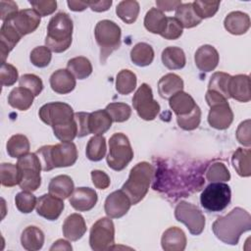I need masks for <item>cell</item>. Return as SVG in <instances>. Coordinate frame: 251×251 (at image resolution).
I'll list each match as a JSON object with an SVG mask.
<instances>
[{
    "label": "cell",
    "instance_id": "cell-45",
    "mask_svg": "<svg viewBox=\"0 0 251 251\" xmlns=\"http://www.w3.org/2000/svg\"><path fill=\"white\" fill-rule=\"evenodd\" d=\"M37 199L31 193V191L23 190L19 192L15 197V204L17 209L24 214H28L36 207Z\"/></svg>",
    "mask_w": 251,
    "mask_h": 251
},
{
    "label": "cell",
    "instance_id": "cell-46",
    "mask_svg": "<svg viewBox=\"0 0 251 251\" xmlns=\"http://www.w3.org/2000/svg\"><path fill=\"white\" fill-rule=\"evenodd\" d=\"M176 122L178 126L184 130H193L197 128L201 122V110L198 105L189 114L176 116Z\"/></svg>",
    "mask_w": 251,
    "mask_h": 251
},
{
    "label": "cell",
    "instance_id": "cell-3",
    "mask_svg": "<svg viewBox=\"0 0 251 251\" xmlns=\"http://www.w3.org/2000/svg\"><path fill=\"white\" fill-rule=\"evenodd\" d=\"M73 21L67 13L60 12L53 16L47 26L46 47L55 53H62L68 50L73 40Z\"/></svg>",
    "mask_w": 251,
    "mask_h": 251
},
{
    "label": "cell",
    "instance_id": "cell-14",
    "mask_svg": "<svg viewBox=\"0 0 251 251\" xmlns=\"http://www.w3.org/2000/svg\"><path fill=\"white\" fill-rule=\"evenodd\" d=\"M9 22L23 37L33 32L39 26L40 16L34 9H24L19 11L16 17Z\"/></svg>",
    "mask_w": 251,
    "mask_h": 251
},
{
    "label": "cell",
    "instance_id": "cell-32",
    "mask_svg": "<svg viewBox=\"0 0 251 251\" xmlns=\"http://www.w3.org/2000/svg\"><path fill=\"white\" fill-rule=\"evenodd\" d=\"M251 151L249 148H237L231 157V162L236 173L243 177L251 175Z\"/></svg>",
    "mask_w": 251,
    "mask_h": 251
},
{
    "label": "cell",
    "instance_id": "cell-20",
    "mask_svg": "<svg viewBox=\"0 0 251 251\" xmlns=\"http://www.w3.org/2000/svg\"><path fill=\"white\" fill-rule=\"evenodd\" d=\"M49 81L52 90L58 94H68L75 87V77L66 69L55 71Z\"/></svg>",
    "mask_w": 251,
    "mask_h": 251
},
{
    "label": "cell",
    "instance_id": "cell-23",
    "mask_svg": "<svg viewBox=\"0 0 251 251\" xmlns=\"http://www.w3.org/2000/svg\"><path fill=\"white\" fill-rule=\"evenodd\" d=\"M229 96L239 102H249L251 99L250 77L247 75L231 76L229 82Z\"/></svg>",
    "mask_w": 251,
    "mask_h": 251
},
{
    "label": "cell",
    "instance_id": "cell-48",
    "mask_svg": "<svg viewBox=\"0 0 251 251\" xmlns=\"http://www.w3.org/2000/svg\"><path fill=\"white\" fill-rule=\"evenodd\" d=\"M54 135L61 141H73L75 136H77V126L75 121L70 123L53 126Z\"/></svg>",
    "mask_w": 251,
    "mask_h": 251
},
{
    "label": "cell",
    "instance_id": "cell-49",
    "mask_svg": "<svg viewBox=\"0 0 251 251\" xmlns=\"http://www.w3.org/2000/svg\"><path fill=\"white\" fill-rule=\"evenodd\" d=\"M29 59L32 65H34L35 67L45 68L51 62V50L46 46H37L30 52Z\"/></svg>",
    "mask_w": 251,
    "mask_h": 251
},
{
    "label": "cell",
    "instance_id": "cell-31",
    "mask_svg": "<svg viewBox=\"0 0 251 251\" xmlns=\"http://www.w3.org/2000/svg\"><path fill=\"white\" fill-rule=\"evenodd\" d=\"M112 119L106 110H98L89 114L88 126L90 133L95 135L105 133L112 126Z\"/></svg>",
    "mask_w": 251,
    "mask_h": 251
},
{
    "label": "cell",
    "instance_id": "cell-6",
    "mask_svg": "<svg viewBox=\"0 0 251 251\" xmlns=\"http://www.w3.org/2000/svg\"><path fill=\"white\" fill-rule=\"evenodd\" d=\"M19 186L23 190L35 191L41 184L40 160L35 153H27L18 159Z\"/></svg>",
    "mask_w": 251,
    "mask_h": 251
},
{
    "label": "cell",
    "instance_id": "cell-33",
    "mask_svg": "<svg viewBox=\"0 0 251 251\" xmlns=\"http://www.w3.org/2000/svg\"><path fill=\"white\" fill-rule=\"evenodd\" d=\"M175 18L180 23L182 27L191 28L198 25L202 20L196 15L192 3H181L175 13Z\"/></svg>",
    "mask_w": 251,
    "mask_h": 251
},
{
    "label": "cell",
    "instance_id": "cell-24",
    "mask_svg": "<svg viewBox=\"0 0 251 251\" xmlns=\"http://www.w3.org/2000/svg\"><path fill=\"white\" fill-rule=\"evenodd\" d=\"M224 25L225 28L231 34H244L250 27V18L246 13L233 11L225 18Z\"/></svg>",
    "mask_w": 251,
    "mask_h": 251
},
{
    "label": "cell",
    "instance_id": "cell-54",
    "mask_svg": "<svg viewBox=\"0 0 251 251\" xmlns=\"http://www.w3.org/2000/svg\"><path fill=\"white\" fill-rule=\"evenodd\" d=\"M236 139L243 146L250 147L251 135H250V120L243 121L239 124L236 129Z\"/></svg>",
    "mask_w": 251,
    "mask_h": 251
},
{
    "label": "cell",
    "instance_id": "cell-16",
    "mask_svg": "<svg viewBox=\"0 0 251 251\" xmlns=\"http://www.w3.org/2000/svg\"><path fill=\"white\" fill-rule=\"evenodd\" d=\"M36 212L39 216L49 220H57L65 208L63 199H60L56 196L48 194H43L37 199L36 203Z\"/></svg>",
    "mask_w": 251,
    "mask_h": 251
},
{
    "label": "cell",
    "instance_id": "cell-41",
    "mask_svg": "<svg viewBox=\"0 0 251 251\" xmlns=\"http://www.w3.org/2000/svg\"><path fill=\"white\" fill-rule=\"evenodd\" d=\"M136 75L129 70H122L116 78V89L120 94L126 95L131 93L136 87Z\"/></svg>",
    "mask_w": 251,
    "mask_h": 251
},
{
    "label": "cell",
    "instance_id": "cell-21",
    "mask_svg": "<svg viewBox=\"0 0 251 251\" xmlns=\"http://www.w3.org/2000/svg\"><path fill=\"white\" fill-rule=\"evenodd\" d=\"M161 245L165 251H183L186 247L185 233L177 226L169 227L162 235Z\"/></svg>",
    "mask_w": 251,
    "mask_h": 251
},
{
    "label": "cell",
    "instance_id": "cell-55",
    "mask_svg": "<svg viewBox=\"0 0 251 251\" xmlns=\"http://www.w3.org/2000/svg\"><path fill=\"white\" fill-rule=\"evenodd\" d=\"M0 8H1V21H2V23L9 22V21L13 20L16 17V15L19 13L18 5L14 1L2 0L0 2Z\"/></svg>",
    "mask_w": 251,
    "mask_h": 251
},
{
    "label": "cell",
    "instance_id": "cell-61",
    "mask_svg": "<svg viewBox=\"0 0 251 251\" xmlns=\"http://www.w3.org/2000/svg\"><path fill=\"white\" fill-rule=\"evenodd\" d=\"M72 249H73L72 245L67 240H64V239H58L50 247L51 251H53V250H67V251H71Z\"/></svg>",
    "mask_w": 251,
    "mask_h": 251
},
{
    "label": "cell",
    "instance_id": "cell-2",
    "mask_svg": "<svg viewBox=\"0 0 251 251\" xmlns=\"http://www.w3.org/2000/svg\"><path fill=\"white\" fill-rule=\"evenodd\" d=\"M42 171L48 172L54 168L73 166L77 159V149L72 141H61L55 145H45L37 149Z\"/></svg>",
    "mask_w": 251,
    "mask_h": 251
},
{
    "label": "cell",
    "instance_id": "cell-53",
    "mask_svg": "<svg viewBox=\"0 0 251 251\" xmlns=\"http://www.w3.org/2000/svg\"><path fill=\"white\" fill-rule=\"evenodd\" d=\"M29 4L39 14L40 17H46L53 14L57 9V2L54 0L29 1Z\"/></svg>",
    "mask_w": 251,
    "mask_h": 251
},
{
    "label": "cell",
    "instance_id": "cell-36",
    "mask_svg": "<svg viewBox=\"0 0 251 251\" xmlns=\"http://www.w3.org/2000/svg\"><path fill=\"white\" fill-rule=\"evenodd\" d=\"M67 70L77 79H84L92 73V65L90 61L82 56L75 57L69 60Z\"/></svg>",
    "mask_w": 251,
    "mask_h": 251
},
{
    "label": "cell",
    "instance_id": "cell-44",
    "mask_svg": "<svg viewBox=\"0 0 251 251\" xmlns=\"http://www.w3.org/2000/svg\"><path fill=\"white\" fill-rule=\"evenodd\" d=\"M206 179L210 182H223L230 179V173L222 162H215L206 172Z\"/></svg>",
    "mask_w": 251,
    "mask_h": 251
},
{
    "label": "cell",
    "instance_id": "cell-28",
    "mask_svg": "<svg viewBox=\"0 0 251 251\" xmlns=\"http://www.w3.org/2000/svg\"><path fill=\"white\" fill-rule=\"evenodd\" d=\"M169 105L176 116L187 115L197 106L192 96L184 91H179L174 94L169 99Z\"/></svg>",
    "mask_w": 251,
    "mask_h": 251
},
{
    "label": "cell",
    "instance_id": "cell-34",
    "mask_svg": "<svg viewBox=\"0 0 251 251\" xmlns=\"http://www.w3.org/2000/svg\"><path fill=\"white\" fill-rule=\"evenodd\" d=\"M130 59L138 67L149 66L154 60V50L151 45L145 42H139L132 47Z\"/></svg>",
    "mask_w": 251,
    "mask_h": 251
},
{
    "label": "cell",
    "instance_id": "cell-1",
    "mask_svg": "<svg viewBox=\"0 0 251 251\" xmlns=\"http://www.w3.org/2000/svg\"><path fill=\"white\" fill-rule=\"evenodd\" d=\"M212 229L216 237L224 243L236 245L240 235L251 229V216L246 210L236 207L227 215L218 218Z\"/></svg>",
    "mask_w": 251,
    "mask_h": 251
},
{
    "label": "cell",
    "instance_id": "cell-51",
    "mask_svg": "<svg viewBox=\"0 0 251 251\" xmlns=\"http://www.w3.org/2000/svg\"><path fill=\"white\" fill-rule=\"evenodd\" d=\"M182 29H183L182 25L176 18L168 17L166 26L160 35L165 39L176 40L181 36L183 31Z\"/></svg>",
    "mask_w": 251,
    "mask_h": 251
},
{
    "label": "cell",
    "instance_id": "cell-40",
    "mask_svg": "<svg viewBox=\"0 0 251 251\" xmlns=\"http://www.w3.org/2000/svg\"><path fill=\"white\" fill-rule=\"evenodd\" d=\"M230 78H231V75H229L226 73H223V72L214 73L210 77L208 89L223 95L226 99H228L230 98L229 96Z\"/></svg>",
    "mask_w": 251,
    "mask_h": 251
},
{
    "label": "cell",
    "instance_id": "cell-13",
    "mask_svg": "<svg viewBox=\"0 0 251 251\" xmlns=\"http://www.w3.org/2000/svg\"><path fill=\"white\" fill-rule=\"evenodd\" d=\"M131 202L128 196L121 189L110 193L104 203L106 215L112 219H119L125 216L130 209Z\"/></svg>",
    "mask_w": 251,
    "mask_h": 251
},
{
    "label": "cell",
    "instance_id": "cell-56",
    "mask_svg": "<svg viewBox=\"0 0 251 251\" xmlns=\"http://www.w3.org/2000/svg\"><path fill=\"white\" fill-rule=\"evenodd\" d=\"M90 113L85 112H77L75 113L74 119L77 126V136L83 137L88 134H90L89 126H88V119H89Z\"/></svg>",
    "mask_w": 251,
    "mask_h": 251
},
{
    "label": "cell",
    "instance_id": "cell-35",
    "mask_svg": "<svg viewBox=\"0 0 251 251\" xmlns=\"http://www.w3.org/2000/svg\"><path fill=\"white\" fill-rule=\"evenodd\" d=\"M167 18L162 11L157 8H151L145 15L144 26L152 33L161 34L166 26Z\"/></svg>",
    "mask_w": 251,
    "mask_h": 251
},
{
    "label": "cell",
    "instance_id": "cell-43",
    "mask_svg": "<svg viewBox=\"0 0 251 251\" xmlns=\"http://www.w3.org/2000/svg\"><path fill=\"white\" fill-rule=\"evenodd\" d=\"M1 184L3 186L12 187L19 184V168L18 165L11 163H2L0 166Z\"/></svg>",
    "mask_w": 251,
    "mask_h": 251
},
{
    "label": "cell",
    "instance_id": "cell-57",
    "mask_svg": "<svg viewBox=\"0 0 251 251\" xmlns=\"http://www.w3.org/2000/svg\"><path fill=\"white\" fill-rule=\"evenodd\" d=\"M91 179L94 186L98 189H106L110 185V177L103 171H99V170L92 171Z\"/></svg>",
    "mask_w": 251,
    "mask_h": 251
},
{
    "label": "cell",
    "instance_id": "cell-4",
    "mask_svg": "<svg viewBox=\"0 0 251 251\" xmlns=\"http://www.w3.org/2000/svg\"><path fill=\"white\" fill-rule=\"evenodd\" d=\"M154 175V168L147 162L136 164L129 172L122 190L128 196L131 205L139 203L147 194Z\"/></svg>",
    "mask_w": 251,
    "mask_h": 251
},
{
    "label": "cell",
    "instance_id": "cell-52",
    "mask_svg": "<svg viewBox=\"0 0 251 251\" xmlns=\"http://www.w3.org/2000/svg\"><path fill=\"white\" fill-rule=\"evenodd\" d=\"M0 78H1V84L3 86H11L19 78L18 70L11 64L3 63L0 71Z\"/></svg>",
    "mask_w": 251,
    "mask_h": 251
},
{
    "label": "cell",
    "instance_id": "cell-38",
    "mask_svg": "<svg viewBox=\"0 0 251 251\" xmlns=\"http://www.w3.org/2000/svg\"><path fill=\"white\" fill-rule=\"evenodd\" d=\"M116 13L126 24H133L139 14V3L135 0L121 1L117 5Z\"/></svg>",
    "mask_w": 251,
    "mask_h": 251
},
{
    "label": "cell",
    "instance_id": "cell-62",
    "mask_svg": "<svg viewBox=\"0 0 251 251\" xmlns=\"http://www.w3.org/2000/svg\"><path fill=\"white\" fill-rule=\"evenodd\" d=\"M67 4L69 8L75 12H81L88 7L87 2H83V1H68Z\"/></svg>",
    "mask_w": 251,
    "mask_h": 251
},
{
    "label": "cell",
    "instance_id": "cell-22",
    "mask_svg": "<svg viewBox=\"0 0 251 251\" xmlns=\"http://www.w3.org/2000/svg\"><path fill=\"white\" fill-rule=\"evenodd\" d=\"M62 227L64 236L71 241H76L80 239L86 232L85 221L83 217L77 213L68 216Z\"/></svg>",
    "mask_w": 251,
    "mask_h": 251
},
{
    "label": "cell",
    "instance_id": "cell-27",
    "mask_svg": "<svg viewBox=\"0 0 251 251\" xmlns=\"http://www.w3.org/2000/svg\"><path fill=\"white\" fill-rule=\"evenodd\" d=\"M21 243L27 251H37L41 249L44 244V233L39 227L29 226L23 230Z\"/></svg>",
    "mask_w": 251,
    "mask_h": 251
},
{
    "label": "cell",
    "instance_id": "cell-7",
    "mask_svg": "<svg viewBox=\"0 0 251 251\" xmlns=\"http://www.w3.org/2000/svg\"><path fill=\"white\" fill-rule=\"evenodd\" d=\"M133 150L127 136L122 132L114 133L109 139L107 163L114 171H123L132 160Z\"/></svg>",
    "mask_w": 251,
    "mask_h": 251
},
{
    "label": "cell",
    "instance_id": "cell-50",
    "mask_svg": "<svg viewBox=\"0 0 251 251\" xmlns=\"http://www.w3.org/2000/svg\"><path fill=\"white\" fill-rule=\"evenodd\" d=\"M19 83L21 87L28 89L34 96H38L43 89L41 78L33 74L23 75L19 79Z\"/></svg>",
    "mask_w": 251,
    "mask_h": 251
},
{
    "label": "cell",
    "instance_id": "cell-18",
    "mask_svg": "<svg viewBox=\"0 0 251 251\" xmlns=\"http://www.w3.org/2000/svg\"><path fill=\"white\" fill-rule=\"evenodd\" d=\"M219 53L212 45H202L199 47L194 55V61L196 67L201 72H212L219 64Z\"/></svg>",
    "mask_w": 251,
    "mask_h": 251
},
{
    "label": "cell",
    "instance_id": "cell-26",
    "mask_svg": "<svg viewBox=\"0 0 251 251\" xmlns=\"http://www.w3.org/2000/svg\"><path fill=\"white\" fill-rule=\"evenodd\" d=\"M74 188L75 185L73 179L66 175H60L53 177L48 185L49 193L63 200L70 197Z\"/></svg>",
    "mask_w": 251,
    "mask_h": 251
},
{
    "label": "cell",
    "instance_id": "cell-30",
    "mask_svg": "<svg viewBox=\"0 0 251 251\" xmlns=\"http://www.w3.org/2000/svg\"><path fill=\"white\" fill-rule=\"evenodd\" d=\"M162 62L169 70H180L186 63L185 54L179 47L169 46L162 52Z\"/></svg>",
    "mask_w": 251,
    "mask_h": 251
},
{
    "label": "cell",
    "instance_id": "cell-9",
    "mask_svg": "<svg viewBox=\"0 0 251 251\" xmlns=\"http://www.w3.org/2000/svg\"><path fill=\"white\" fill-rule=\"evenodd\" d=\"M115 243V226L111 218H101L93 224L89 233V244L94 251L112 249Z\"/></svg>",
    "mask_w": 251,
    "mask_h": 251
},
{
    "label": "cell",
    "instance_id": "cell-37",
    "mask_svg": "<svg viewBox=\"0 0 251 251\" xmlns=\"http://www.w3.org/2000/svg\"><path fill=\"white\" fill-rule=\"evenodd\" d=\"M29 141L24 134H15L9 138L6 144L7 153L12 158H21L29 151Z\"/></svg>",
    "mask_w": 251,
    "mask_h": 251
},
{
    "label": "cell",
    "instance_id": "cell-25",
    "mask_svg": "<svg viewBox=\"0 0 251 251\" xmlns=\"http://www.w3.org/2000/svg\"><path fill=\"white\" fill-rule=\"evenodd\" d=\"M183 80L176 74H167L163 75L158 82V91L162 98L170 99L174 94L182 91Z\"/></svg>",
    "mask_w": 251,
    "mask_h": 251
},
{
    "label": "cell",
    "instance_id": "cell-15",
    "mask_svg": "<svg viewBox=\"0 0 251 251\" xmlns=\"http://www.w3.org/2000/svg\"><path fill=\"white\" fill-rule=\"evenodd\" d=\"M233 121V113L227 101L210 106L208 114L209 125L216 129H226Z\"/></svg>",
    "mask_w": 251,
    "mask_h": 251
},
{
    "label": "cell",
    "instance_id": "cell-17",
    "mask_svg": "<svg viewBox=\"0 0 251 251\" xmlns=\"http://www.w3.org/2000/svg\"><path fill=\"white\" fill-rule=\"evenodd\" d=\"M97 200L96 191L89 187H77L74 189L69 198L71 206L78 212L91 210L96 205Z\"/></svg>",
    "mask_w": 251,
    "mask_h": 251
},
{
    "label": "cell",
    "instance_id": "cell-58",
    "mask_svg": "<svg viewBox=\"0 0 251 251\" xmlns=\"http://www.w3.org/2000/svg\"><path fill=\"white\" fill-rule=\"evenodd\" d=\"M181 4V1H172V0H157V9L162 12H170L176 9Z\"/></svg>",
    "mask_w": 251,
    "mask_h": 251
},
{
    "label": "cell",
    "instance_id": "cell-39",
    "mask_svg": "<svg viewBox=\"0 0 251 251\" xmlns=\"http://www.w3.org/2000/svg\"><path fill=\"white\" fill-rule=\"evenodd\" d=\"M106 139L102 134L92 136L86 145L85 154L90 161H100L105 157L106 154Z\"/></svg>",
    "mask_w": 251,
    "mask_h": 251
},
{
    "label": "cell",
    "instance_id": "cell-42",
    "mask_svg": "<svg viewBox=\"0 0 251 251\" xmlns=\"http://www.w3.org/2000/svg\"><path fill=\"white\" fill-rule=\"evenodd\" d=\"M105 110L110 115L111 119L115 123H124L127 121L131 116L130 107L122 102H114L110 103L106 106Z\"/></svg>",
    "mask_w": 251,
    "mask_h": 251
},
{
    "label": "cell",
    "instance_id": "cell-8",
    "mask_svg": "<svg viewBox=\"0 0 251 251\" xmlns=\"http://www.w3.org/2000/svg\"><path fill=\"white\" fill-rule=\"evenodd\" d=\"M231 199L230 187L224 182H211L200 195V202L204 209L210 212L225 210Z\"/></svg>",
    "mask_w": 251,
    "mask_h": 251
},
{
    "label": "cell",
    "instance_id": "cell-60",
    "mask_svg": "<svg viewBox=\"0 0 251 251\" xmlns=\"http://www.w3.org/2000/svg\"><path fill=\"white\" fill-rule=\"evenodd\" d=\"M205 99H206V102L209 106H212V105H215V104H218V103H221V102H225V101H227V99H226L223 95L213 91V90H207L206 92V95H205Z\"/></svg>",
    "mask_w": 251,
    "mask_h": 251
},
{
    "label": "cell",
    "instance_id": "cell-47",
    "mask_svg": "<svg viewBox=\"0 0 251 251\" xmlns=\"http://www.w3.org/2000/svg\"><path fill=\"white\" fill-rule=\"evenodd\" d=\"M196 15L201 19H207L215 16L220 7V1H201L196 0L192 3Z\"/></svg>",
    "mask_w": 251,
    "mask_h": 251
},
{
    "label": "cell",
    "instance_id": "cell-10",
    "mask_svg": "<svg viewBox=\"0 0 251 251\" xmlns=\"http://www.w3.org/2000/svg\"><path fill=\"white\" fill-rule=\"evenodd\" d=\"M175 217L176 221L184 224L189 232L193 235L201 234L205 227V217L201 210L186 201H180L176 204Z\"/></svg>",
    "mask_w": 251,
    "mask_h": 251
},
{
    "label": "cell",
    "instance_id": "cell-19",
    "mask_svg": "<svg viewBox=\"0 0 251 251\" xmlns=\"http://www.w3.org/2000/svg\"><path fill=\"white\" fill-rule=\"evenodd\" d=\"M22 36L12 25L10 22L3 23L0 29V47H1V60L2 64L6 63L5 60L9 53L14 49Z\"/></svg>",
    "mask_w": 251,
    "mask_h": 251
},
{
    "label": "cell",
    "instance_id": "cell-11",
    "mask_svg": "<svg viewBox=\"0 0 251 251\" xmlns=\"http://www.w3.org/2000/svg\"><path fill=\"white\" fill-rule=\"evenodd\" d=\"M132 105L137 115L145 121L154 120L160 112V105L154 100L152 88L147 83L138 87L133 95Z\"/></svg>",
    "mask_w": 251,
    "mask_h": 251
},
{
    "label": "cell",
    "instance_id": "cell-59",
    "mask_svg": "<svg viewBox=\"0 0 251 251\" xmlns=\"http://www.w3.org/2000/svg\"><path fill=\"white\" fill-rule=\"evenodd\" d=\"M88 7L94 12H105L109 10L112 5L111 0H103V1H86Z\"/></svg>",
    "mask_w": 251,
    "mask_h": 251
},
{
    "label": "cell",
    "instance_id": "cell-12",
    "mask_svg": "<svg viewBox=\"0 0 251 251\" xmlns=\"http://www.w3.org/2000/svg\"><path fill=\"white\" fill-rule=\"evenodd\" d=\"M74 115L73 108L64 102H50L44 104L38 111L40 120L52 127L70 123L74 120Z\"/></svg>",
    "mask_w": 251,
    "mask_h": 251
},
{
    "label": "cell",
    "instance_id": "cell-5",
    "mask_svg": "<svg viewBox=\"0 0 251 251\" xmlns=\"http://www.w3.org/2000/svg\"><path fill=\"white\" fill-rule=\"evenodd\" d=\"M95 39L100 47V62L105 64L107 58L121 46V27L113 21H99L94 30Z\"/></svg>",
    "mask_w": 251,
    "mask_h": 251
},
{
    "label": "cell",
    "instance_id": "cell-29",
    "mask_svg": "<svg viewBox=\"0 0 251 251\" xmlns=\"http://www.w3.org/2000/svg\"><path fill=\"white\" fill-rule=\"evenodd\" d=\"M34 95L26 88L16 87L8 96V103L11 107L20 111H26L33 103Z\"/></svg>",
    "mask_w": 251,
    "mask_h": 251
}]
</instances>
